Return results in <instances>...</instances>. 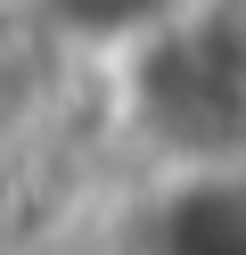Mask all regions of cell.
Returning a JSON list of instances; mask_svg holds the SVG:
<instances>
[{"label": "cell", "mask_w": 246, "mask_h": 255, "mask_svg": "<svg viewBox=\"0 0 246 255\" xmlns=\"http://www.w3.org/2000/svg\"><path fill=\"white\" fill-rule=\"evenodd\" d=\"M98 66L140 165H246V0H189Z\"/></svg>", "instance_id": "1"}, {"label": "cell", "mask_w": 246, "mask_h": 255, "mask_svg": "<svg viewBox=\"0 0 246 255\" xmlns=\"http://www.w3.org/2000/svg\"><path fill=\"white\" fill-rule=\"evenodd\" d=\"M107 255H246V165H140Z\"/></svg>", "instance_id": "2"}, {"label": "cell", "mask_w": 246, "mask_h": 255, "mask_svg": "<svg viewBox=\"0 0 246 255\" xmlns=\"http://www.w3.org/2000/svg\"><path fill=\"white\" fill-rule=\"evenodd\" d=\"M180 8H189V0H33V17H41L58 41L90 50V58H115L123 41H140L148 25L180 17Z\"/></svg>", "instance_id": "3"}]
</instances>
